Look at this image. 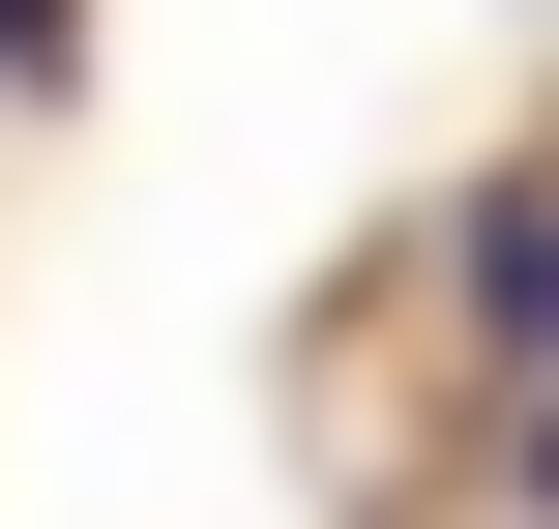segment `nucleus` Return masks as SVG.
Wrapping results in <instances>:
<instances>
[{
    "instance_id": "nucleus-1",
    "label": "nucleus",
    "mask_w": 559,
    "mask_h": 529,
    "mask_svg": "<svg viewBox=\"0 0 559 529\" xmlns=\"http://www.w3.org/2000/svg\"><path fill=\"white\" fill-rule=\"evenodd\" d=\"M59 29H88V0H0V59H59Z\"/></svg>"
},
{
    "instance_id": "nucleus-2",
    "label": "nucleus",
    "mask_w": 559,
    "mask_h": 529,
    "mask_svg": "<svg viewBox=\"0 0 559 529\" xmlns=\"http://www.w3.org/2000/svg\"><path fill=\"white\" fill-rule=\"evenodd\" d=\"M531 471H559V412H531Z\"/></svg>"
}]
</instances>
